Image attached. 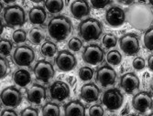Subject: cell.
Wrapping results in <instances>:
<instances>
[{
    "label": "cell",
    "instance_id": "1",
    "mask_svg": "<svg viewBox=\"0 0 153 116\" xmlns=\"http://www.w3.org/2000/svg\"><path fill=\"white\" fill-rule=\"evenodd\" d=\"M126 18L133 27L143 30L152 23L153 13L144 2H137L128 9Z\"/></svg>",
    "mask_w": 153,
    "mask_h": 116
},
{
    "label": "cell",
    "instance_id": "2",
    "mask_svg": "<svg viewBox=\"0 0 153 116\" xmlns=\"http://www.w3.org/2000/svg\"><path fill=\"white\" fill-rule=\"evenodd\" d=\"M73 25L67 17L58 16L51 19L48 24V32L50 36L57 41L64 40L72 32Z\"/></svg>",
    "mask_w": 153,
    "mask_h": 116
},
{
    "label": "cell",
    "instance_id": "3",
    "mask_svg": "<svg viewBox=\"0 0 153 116\" xmlns=\"http://www.w3.org/2000/svg\"><path fill=\"white\" fill-rule=\"evenodd\" d=\"M79 34L86 41L96 40L102 34V25L94 18L85 19L79 25Z\"/></svg>",
    "mask_w": 153,
    "mask_h": 116
},
{
    "label": "cell",
    "instance_id": "4",
    "mask_svg": "<svg viewBox=\"0 0 153 116\" xmlns=\"http://www.w3.org/2000/svg\"><path fill=\"white\" fill-rule=\"evenodd\" d=\"M4 20L9 27H20L26 22L24 9L18 5H9L4 9Z\"/></svg>",
    "mask_w": 153,
    "mask_h": 116
},
{
    "label": "cell",
    "instance_id": "5",
    "mask_svg": "<svg viewBox=\"0 0 153 116\" xmlns=\"http://www.w3.org/2000/svg\"><path fill=\"white\" fill-rule=\"evenodd\" d=\"M13 60L18 66H30L35 60V53L29 46H20L13 54Z\"/></svg>",
    "mask_w": 153,
    "mask_h": 116
},
{
    "label": "cell",
    "instance_id": "6",
    "mask_svg": "<svg viewBox=\"0 0 153 116\" xmlns=\"http://www.w3.org/2000/svg\"><path fill=\"white\" fill-rule=\"evenodd\" d=\"M123 100L124 97L118 89H110L104 93L102 103L107 110L116 111L122 106Z\"/></svg>",
    "mask_w": 153,
    "mask_h": 116
},
{
    "label": "cell",
    "instance_id": "7",
    "mask_svg": "<svg viewBox=\"0 0 153 116\" xmlns=\"http://www.w3.org/2000/svg\"><path fill=\"white\" fill-rule=\"evenodd\" d=\"M121 50L128 56L136 55L140 51V41H138L137 37L135 34L128 33L124 35L119 41Z\"/></svg>",
    "mask_w": 153,
    "mask_h": 116
},
{
    "label": "cell",
    "instance_id": "8",
    "mask_svg": "<svg viewBox=\"0 0 153 116\" xmlns=\"http://www.w3.org/2000/svg\"><path fill=\"white\" fill-rule=\"evenodd\" d=\"M33 71L36 78L44 83H48L55 74L53 66L46 61H38L34 67Z\"/></svg>",
    "mask_w": 153,
    "mask_h": 116
},
{
    "label": "cell",
    "instance_id": "9",
    "mask_svg": "<svg viewBox=\"0 0 153 116\" xmlns=\"http://www.w3.org/2000/svg\"><path fill=\"white\" fill-rule=\"evenodd\" d=\"M132 106L136 111L141 113L152 110L153 100L151 95L147 92H140L137 93L132 99Z\"/></svg>",
    "mask_w": 153,
    "mask_h": 116
},
{
    "label": "cell",
    "instance_id": "10",
    "mask_svg": "<svg viewBox=\"0 0 153 116\" xmlns=\"http://www.w3.org/2000/svg\"><path fill=\"white\" fill-rule=\"evenodd\" d=\"M21 100V92L15 87H7L1 92V101L7 107H17L20 104Z\"/></svg>",
    "mask_w": 153,
    "mask_h": 116
},
{
    "label": "cell",
    "instance_id": "11",
    "mask_svg": "<svg viewBox=\"0 0 153 116\" xmlns=\"http://www.w3.org/2000/svg\"><path fill=\"white\" fill-rule=\"evenodd\" d=\"M55 64L62 71H70L74 69L77 64L76 58L68 50H62L55 58Z\"/></svg>",
    "mask_w": 153,
    "mask_h": 116
},
{
    "label": "cell",
    "instance_id": "12",
    "mask_svg": "<svg viewBox=\"0 0 153 116\" xmlns=\"http://www.w3.org/2000/svg\"><path fill=\"white\" fill-rule=\"evenodd\" d=\"M104 50L97 45H89L85 48L82 52V59L91 65L99 64L104 60Z\"/></svg>",
    "mask_w": 153,
    "mask_h": 116
},
{
    "label": "cell",
    "instance_id": "13",
    "mask_svg": "<svg viewBox=\"0 0 153 116\" xmlns=\"http://www.w3.org/2000/svg\"><path fill=\"white\" fill-rule=\"evenodd\" d=\"M117 73L112 67L108 65L103 66L97 69L96 72V81L102 86L106 87L109 85H113L116 82Z\"/></svg>",
    "mask_w": 153,
    "mask_h": 116
},
{
    "label": "cell",
    "instance_id": "14",
    "mask_svg": "<svg viewBox=\"0 0 153 116\" xmlns=\"http://www.w3.org/2000/svg\"><path fill=\"white\" fill-rule=\"evenodd\" d=\"M105 21L111 27H119L126 21V13L119 7H112L106 11Z\"/></svg>",
    "mask_w": 153,
    "mask_h": 116
},
{
    "label": "cell",
    "instance_id": "15",
    "mask_svg": "<svg viewBox=\"0 0 153 116\" xmlns=\"http://www.w3.org/2000/svg\"><path fill=\"white\" fill-rule=\"evenodd\" d=\"M50 94L51 99L62 101L70 96V88L69 85L63 81H55L50 88Z\"/></svg>",
    "mask_w": 153,
    "mask_h": 116
},
{
    "label": "cell",
    "instance_id": "16",
    "mask_svg": "<svg viewBox=\"0 0 153 116\" xmlns=\"http://www.w3.org/2000/svg\"><path fill=\"white\" fill-rule=\"evenodd\" d=\"M140 80L132 72L125 74L121 77L120 80V87L127 93H132L136 90L140 88Z\"/></svg>",
    "mask_w": 153,
    "mask_h": 116
},
{
    "label": "cell",
    "instance_id": "17",
    "mask_svg": "<svg viewBox=\"0 0 153 116\" xmlns=\"http://www.w3.org/2000/svg\"><path fill=\"white\" fill-rule=\"evenodd\" d=\"M46 97V89L42 85L33 84L27 91V99L31 103L39 104Z\"/></svg>",
    "mask_w": 153,
    "mask_h": 116
},
{
    "label": "cell",
    "instance_id": "18",
    "mask_svg": "<svg viewBox=\"0 0 153 116\" xmlns=\"http://www.w3.org/2000/svg\"><path fill=\"white\" fill-rule=\"evenodd\" d=\"M99 94H100V90L94 83L85 84L81 88V92H80L81 98L83 100H85L86 103H94V101L97 100L99 98Z\"/></svg>",
    "mask_w": 153,
    "mask_h": 116
},
{
    "label": "cell",
    "instance_id": "19",
    "mask_svg": "<svg viewBox=\"0 0 153 116\" xmlns=\"http://www.w3.org/2000/svg\"><path fill=\"white\" fill-rule=\"evenodd\" d=\"M64 116H85V108L78 100H70L64 105Z\"/></svg>",
    "mask_w": 153,
    "mask_h": 116
},
{
    "label": "cell",
    "instance_id": "20",
    "mask_svg": "<svg viewBox=\"0 0 153 116\" xmlns=\"http://www.w3.org/2000/svg\"><path fill=\"white\" fill-rule=\"evenodd\" d=\"M71 12L74 18L80 19L90 14V7L86 1H74L71 5Z\"/></svg>",
    "mask_w": 153,
    "mask_h": 116
},
{
    "label": "cell",
    "instance_id": "21",
    "mask_svg": "<svg viewBox=\"0 0 153 116\" xmlns=\"http://www.w3.org/2000/svg\"><path fill=\"white\" fill-rule=\"evenodd\" d=\"M30 21L34 25H42L47 18L46 12L42 7H33L29 12Z\"/></svg>",
    "mask_w": 153,
    "mask_h": 116
},
{
    "label": "cell",
    "instance_id": "22",
    "mask_svg": "<svg viewBox=\"0 0 153 116\" xmlns=\"http://www.w3.org/2000/svg\"><path fill=\"white\" fill-rule=\"evenodd\" d=\"M13 80L19 87H26L31 81L30 73L26 69H18L13 75Z\"/></svg>",
    "mask_w": 153,
    "mask_h": 116
},
{
    "label": "cell",
    "instance_id": "23",
    "mask_svg": "<svg viewBox=\"0 0 153 116\" xmlns=\"http://www.w3.org/2000/svg\"><path fill=\"white\" fill-rule=\"evenodd\" d=\"M45 38V31L43 28L33 27L30 31V40L34 45H39Z\"/></svg>",
    "mask_w": 153,
    "mask_h": 116
},
{
    "label": "cell",
    "instance_id": "24",
    "mask_svg": "<svg viewBox=\"0 0 153 116\" xmlns=\"http://www.w3.org/2000/svg\"><path fill=\"white\" fill-rule=\"evenodd\" d=\"M42 115L43 116H60V107L56 103H47L42 107Z\"/></svg>",
    "mask_w": 153,
    "mask_h": 116
},
{
    "label": "cell",
    "instance_id": "25",
    "mask_svg": "<svg viewBox=\"0 0 153 116\" xmlns=\"http://www.w3.org/2000/svg\"><path fill=\"white\" fill-rule=\"evenodd\" d=\"M44 7L50 13L55 14L61 12L63 9L64 2L61 0L59 1H44Z\"/></svg>",
    "mask_w": 153,
    "mask_h": 116
},
{
    "label": "cell",
    "instance_id": "26",
    "mask_svg": "<svg viewBox=\"0 0 153 116\" xmlns=\"http://www.w3.org/2000/svg\"><path fill=\"white\" fill-rule=\"evenodd\" d=\"M41 53L45 57H52L57 52V46L51 41H45L41 46Z\"/></svg>",
    "mask_w": 153,
    "mask_h": 116
},
{
    "label": "cell",
    "instance_id": "27",
    "mask_svg": "<svg viewBox=\"0 0 153 116\" xmlns=\"http://www.w3.org/2000/svg\"><path fill=\"white\" fill-rule=\"evenodd\" d=\"M106 61L110 65L117 66L122 61V56L118 50H111L106 56Z\"/></svg>",
    "mask_w": 153,
    "mask_h": 116
},
{
    "label": "cell",
    "instance_id": "28",
    "mask_svg": "<svg viewBox=\"0 0 153 116\" xmlns=\"http://www.w3.org/2000/svg\"><path fill=\"white\" fill-rule=\"evenodd\" d=\"M144 45L147 50L153 51V27H149L144 35Z\"/></svg>",
    "mask_w": 153,
    "mask_h": 116
},
{
    "label": "cell",
    "instance_id": "29",
    "mask_svg": "<svg viewBox=\"0 0 153 116\" xmlns=\"http://www.w3.org/2000/svg\"><path fill=\"white\" fill-rule=\"evenodd\" d=\"M117 43V38L115 35L107 33L104 36L103 38V45L106 48V49H111L116 47Z\"/></svg>",
    "mask_w": 153,
    "mask_h": 116
},
{
    "label": "cell",
    "instance_id": "30",
    "mask_svg": "<svg viewBox=\"0 0 153 116\" xmlns=\"http://www.w3.org/2000/svg\"><path fill=\"white\" fill-rule=\"evenodd\" d=\"M12 48H13V45L10 40L3 38L0 41V52H1V56L9 55L12 50Z\"/></svg>",
    "mask_w": 153,
    "mask_h": 116
},
{
    "label": "cell",
    "instance_id": "31",
    "mask_svg": "<svg viewBox=\"0 0 153 116\" xmlns=\"http://www.w3.org/2000/svg\"><path fill=\"white\" fill-rule=\"evenodd\" d=\"M93 76H94V70L90 67H82L79 70V77L83 81L91 80Z\"/></svg>",
    "mask_w": 153,
    "mask_h": 116
},
{
    "label": "cell",
    "instance_id": "32",
    "mask_svg": "<svg viewBox=\"0 0 153 116\" xmlns=\"http://www.w3.org/2000/svg\"><path fill=\"white\" fill-rule=\"evenodd\" d=\"M12 38L15 43H22V42L26 41L27 34L23 30H18L13 33Z\"/></svg>",
    "mask_w": 153,
    "mask_h": 116
},
{
    "label": "cell",
    "instance_id": "33",
    "mask_svg": "<svg viewBox=\"0 0 153 116\" xmlns=\"http://www.w3.org/2000/svg\"><path fill=\"white\" fill-rule=\"evenodd\" d=\"M82 41L77 38H73L68 42V48L73 51H78L82 48Z\"/></svg>",
    "mask_w": 153,
    "mask_h": 116
},
{
    "label": "cell",
    "instance_id": "34",
    "mask_svg": "<svg viewBox=\"0 0 153 116\" xmlns=\"http://www.w3.org/2000/svg\"><path fill=\"white\" fill-rule=\"evenodd\" d=\"M89 116H104V109L100 105H94L89 109Z\"/></svg>",
    "mask_w": 153,
    "mask_h": 116
},
{
    "label": "cell",
    "instance_id": "35",
    "mask_svg": "<svg viewBox=\"0 0 153 116\" xmlns=\"http://www.w3.org/2000/svg\"><path fill=\"white\" fill-rule=\"evenodd\" d=\"M132 66L135 69L137 70H141L145 68V61L143 58L141 57H137L133 61Z\"/></svg>",
    "mask_w": 153,
    "mask_h": 116
},
{
    "label": "cell",
    "instance_id": "36",
    "mask_svg": "<svg viewBox=\"0 0 153 116\" xmlns=\"http://www.w3.org/2000/svg\"><path fill=\"white\" fill-rule=\"evenodd\" d=\"M7 68H8V64H7V61L4 59V58L1 57V59H0V78L1 79H3L6 76Z\"/></svg>",
    "mask_w": 153,
    "mask_h": 116
},
{
    "label": "cell",
    "instance_id": "37",
    "mask_svg": "<svg viewBox=\"0 0 153 116\" xmlns=\"http://www.w3.org/2000/svg\"><path fill=\"white\" fill-rule=\"evenodd\" d=\"M20 116H39V112L35 108L27 107L21 112Z\"/></svg>",
    "mask_w": 153,
    "mask_h": 116
},
{
    "label": "cell",
    "instance_id": "38",
    "mask_svg": "<svg viewBox=\"0 0 153 116\" xmlns=\"http://www.w3.org/2000/svg\"><path fill=\"white\" fill-rule=\"evenodd\" d=\"M110 4H112L111 1H91V5L93 6V7L97 8V9L104 8L105 7Z\"/></svg>",
    "mask_w": 153,
    "mask_h": 116
},
{
    "label": "cell",
    "instance_id": "39",
    "mask_svg": "<svg viewBox=\"0 0 153 116\" xmlns=\"http://www.w3.org/2000/svg\"><path fill=\"white\" fill-rule=\"evenodd\" d=\"M1 116H18V114L13 110H4L1 112Z\"/></svg>",
    "mask_w": 153,
    "mask_h": 116
},
{
    "label": "cell",
    "instance_id": "40",
    "mask_svg": "<svg viewBox=\"0 0 153 116\" xmlns=\"http://www.w3.org/2000/svg\"><path fill=\"white\" fill-rule=\"evenodd\" d=\"M148 67L150 70H153V55L149 56L148 59Z\"/></svg>",
    "mask_w": 153,
    "mask_h": 116
},
{
    "label": "cell",
    "instance_id": "41",
    "mask_svg": "<svg viewBox=\"0 0 153 116\" xmlns=\"http://www.w3.org/2000/svg\"><path fill=\"white\" fill-rule=\"evenodd\" d=\"M128 111H129V107H128V105H127L126 107H125L124 111L122 112V115H125V116H126V115H127V114H126V112L128 113Z\"/></svg>",
    "mask_w": 153,
    "mask_h": 116
},
{
    "label": "cell",
    "instance_id": "42",
    "mask_svg": "<svg viewBox=\"0 0 153 116\" xmlns=\"http://www.w3.org/2000/svg\"><path fill=\"white\" fill-rule=\"evenodd\" d=\"M119 3H122L125 5H132L134 4V1H119Z\"/></svg>",
    "mask_w": 153,
    "mask_h": 116
},
{
    "label": "cell",
    "instance_id": "43",
    "mask_svg": "<svg viewBox=\"0 0 153 116\" xmlns=\"http://www.w3.org/2000/svg\"><path fill=\"white\" fill-rule=\"evenodd\" d=\"M149 88H150V90L153 92V78L150 80V81H149Z\"/></svg>",
    "mask_w": 153,
    "mask_h": 116
},
{
    "label": "cell",
    "instance_id": "44",
    "mask_svg": "<svg viewBox=\"0 0 153 116\" xmlns=\"http://www.w3.org/2000/svg\"><path fill=\"white\" fill-rule=\"evenodd\" d=\"M126 116H137V115H136V114H128Z\"/></svg>",
    "mask_w": 153,
    "mask_h": 116
},
{
    "label": "cell",
    "instance_id": "45",
    "mask_svg": "<svg viewBox=\"0 0 153 116\" xmlns=\"http://www.w3.org/2000/svg\"><path fill=\"white\" fill-rule=\"evenodd\" d=\"M149 4H150V5H151L152 7H153V1H149Z\"/></svg>",
    "mask_w": 153,
    "mask_h": 116
},
{
    "label": "cell",
    "instance_id": "46",
    "mask_svg": "<svg viewBox=\"0 0 153 116\" xmlns=\"http://www.w3.org/2000/svg\"><path fill=\"white\" fill-rule=\"evenodd\" d=\"M147 116H153V112H152V113H150V114H149V115H147Z\"/></svg>",
    "mask_w": 153,
    "mask_h": 116
},
{
    "label": "cell",
    "instance_id": "47",
    "mask_svg": "<svg viewBox=\"0 0 153 116\" xmlns=\"http://www.w3.org/2000/svg\"><path fill=\"white\" fill-rule=\"evenodd\" d=\"M111 116H116V115H111Z\"/></svg>",
    "mask_w": 153,
    "mask_h": 116
}]
</instances>
